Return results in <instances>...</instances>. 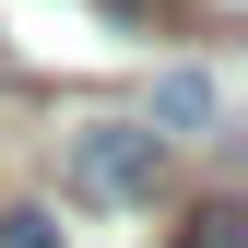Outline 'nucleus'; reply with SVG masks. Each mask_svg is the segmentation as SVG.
I'll return each instance as SVG.
<instances>
[{
  "instance_id": "obj_2",
  "label": "nucleus",
  "mask_w": 248,
  "mask_h": 248,
  "mask_svg": "<svg viewBox=\"0 0 248 248\" xmlns=\"http://www.w3.org/2000/svg\"><path fill=\"white\" fill-rule=\"evenodd\" d=\"M154 118H166V130H201V118H213V83L201 71H166V83H154Z\"/></svg>"
},
{
  "instance_id": "obj_3",
  "label": "nucleus",
  "mask_w": 248,
  "mask_h": 248,
  "mask_svg": "<svg viewBox=\"0 0 248 248\" xmlns=\"http://www.w3.org/2000/svg\"><path fill=\"white\" fill-rule=\"evenodd\" d=\"M177 248H248V213L236 201H201L189 225H177Z\"/></svg>"
},
{
  "instance_id": "obj_1",
  "label": "nucleus",
  "mask_w": 248,
  "mask_h": 248,
  "mask_svg": "<svg viewBox=\"0 0 248 248\" xmlns=\"http://www.w3.org/2000/svg\"><path fill=\"white\" fill-rule=\"evenodd\" d=\"M59 166H71V189H83V201L130 213V201H154V177H166V130H154V118H83Z\"/></svg>"
},
{
  "instance_id": "obj_4",
  "label": "nucleus",
  "mask_w": 248,
  "mask_h": 248,
  "mask_svg": "<svg viewBox=\"0 0 248 248\" xmlns=\"http://www.w3.org/2000/svg\"><path fill=\"white\" fill-rule=\"evenodd\" d=\"M0 248H59V236H47V213H0Z\"/></svg>"
}]
</instances>
